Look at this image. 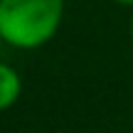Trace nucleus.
Masks as SVG:
<instances>
[{"label":"nucleus","mask_w":133,"mask_h":133,"mask_svg":"<svg viewBox=\"0 0 133 133\" xmlns=\"http://www.w3.org/2000/svg\"><path fill=\"white\" fill-rule=\"evenodd\" d=\"M64 0H0V37L15 47L47 42L62 20Z\"/></svg>","instance_id":"nucleus-1"},{"label":"nucleus","mask_w":133,"mask_h":133,"mask_svg":"<svg viewBox=\"0 0 133 133\" xmlns=\"http://www.w3.org/2000/svg\"><path fill=\"white\" fill-rule=\"evenodd\" d=\"M17 94H20V76L10 66L0 64V111L15 104Z\"/></svg>","instance_id":"nucleus-2"},{"label":"nucleus","mask_w":133,"mask_h":133,"mask_svg":"<svg viewBox=\"0 0 133 133\" xmlns=\"http://www.w3.org/2000/svg\"><path fill=\"white\" fill-rule=\"evenodd\" d=\"M118 3H126V5H133V0H118Z\"/></svg>","instance_id":"nucleus-3"}]
</instances>
